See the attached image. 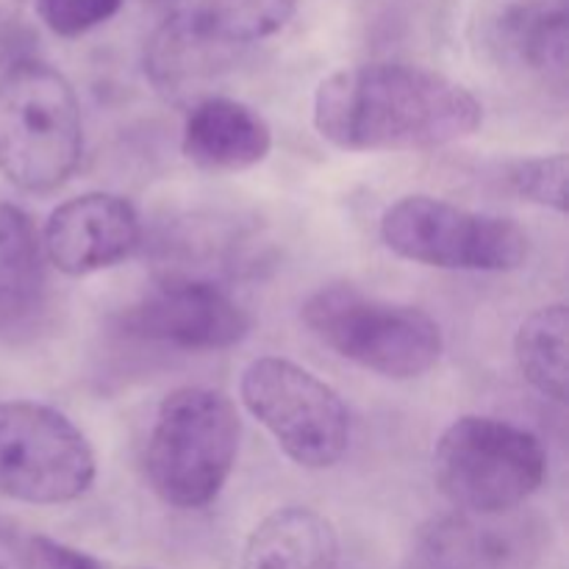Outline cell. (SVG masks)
Returning <instances> with one entry per match:
<instances>
[{"instance_id": "cell-1", "label": "cell", "mask_w": 569, "mask_h": 569, "mask_svg": "<svg viewBox=\"0 0 569 569\" xmlns=\"http://www.w3.org/2000/svg\"><path fill=\"white\" fill-rule=\"evenodd\" d=\"M483 126V106L445 72L400 61L345 67L315 92V128L350 153L431 150Z\"/></svg>"}, {"instance_id": "cell-2", "label": "cell", "mask_w": 569, "mask_h": 569, "mask_svg": "<svg viewBox=\"0 0 569 569\" xmlns=\"http://www.w3.org/2000/svg\"><path fill=\"white\" fill-rule=\"evenodd\" d=\"M83 156L76 89L56 67L22 56L0 70V172L31 194L64 187Z\"/></svg>"}, {"instance_id": "cell-3", "label": "cell", "mask_w": 569, "mask_h": 569, "mask_svg": "<svg viewBox=\"0 0 569 569\" xmlns=\"http://www.w3.org/2000/svg\"><path fill=\"white\" fill-rule=\"evenodd\" d=\"M237 406L209 387H181L161 400L144 470L167 506L198 511L220 498L239 453Z\"/></svg>"}, {"instance_id": "cell-4", "label": "cell", "mask_w": 569, "mask_h": 569, "mask_svg": "<svg viewBox=\"0 0 569 569\" xmlns=\"http://www.w3.org/2000/svg\"><path fill=\"white\" fill-rule=\"evenodd\" d=\"M300 317L345 361L392 381L426 376L442 359V328L428 311L345 283L309 295L300 306Z\"/></svg>"}, {"instance_id": "cell-5", "label": "cell", "mask_w": 569, "mask_h": 569, "mask_svg": "<svg viewBox=\"0 0 569 569\" xmlns=\"http://www.w3.org/2000/svg\"><path fill=\"white\" fill-rule=\"evenodd\" d=\"M548 476L539 437L515 422L467 415L433 448V481L456 511L500 515L522 509Z\"/></svg>"}, {"instance_id": "cell-6", "label": "cell", "mask_w": 569, "mask_h": 569, "mask_svg": "<svg viewBox=\"0 0 569 569\" xmlns=\"http://www.w3.org/2000/svg\"><path fill=\"white\" fill-rule=\"evenodd\" d=\"M395 256L437 270L511 272L531 253L528 233L509 217L481 214L431 194H406L381 217Z\"/></svg>"}, {"instance_id": "cell-7", "label": "cell", "mask_w": 569, "mask_h": 569, "mask_svg": "<svg viewBox=\"0 0 569 569\" xmlns=\"http://www.w3.org/2000/svg\"><path fill=\"white\" fill-rule=\"evenodd\" d=\"M239 398L298 467L331 470L348 453V406L337 389L306 367L281 356H261L244 367Z\"/></svg>"}, {"instance_id": "cell-8", "label": "cell", "mask_w": 569, "mask_h": 569, "mask_svg": "<svg viewBox=\"0 0 569 569\" xmlns=\"http://www.w3.org/2000/svg\"><path fill=\"white\" fill-rule=\"evenodd\" d=\"M98 459L81 428L33 400L0 403V495L17 503L61 506L83 498Z\"/></svg>"}, {"instance_id": "cell-9", "label": "cell", "mask_w": 569, "mask_h": 569, "mask_svg": "<svg viewBox=\"0 0 569 569\" xmlns=\"http://www.w3.org/2000/svg\"><path fill=\"white\" fill-rule=\"evenodd\" d=\"M120 331L181 350H228L244 342L250 317L226 287L192 278H159L120 315Z\"/></svg>"}, {"instance_id": "cell-10", "label": "cell", "mask_w": 569, "mask_h": 569, "mask_svg": "<svg viewBox=\"0 0 569 569\" xmlns=\"http://www.w3.org/2000/svg\"><path fill=\"white\" fill-rule=\"evenodd\" d=\"M476 42L483 59L509 78L565 89L569 0H483Z\"/></svg>"}, {"instance_id": "cell-11", "label": "cell", "mask_w": 569, "mask_h": 569, "mask_svg": "<svg viewBox=\"0 0 569 569\" xmlns=\"http://www.w3.org/2000/svg\"><path fill=\"white\" fill-rule=\"evenodd\" d=\"M550 548V526L528 509L476 515L456 511L422 528V569H539Z\"/></svg>"}, {"instance_id": "cell-12", "label": "cell", "mask_w": 569, "mask_h": 569, "mask_svg": "<svg viewBox=\"0 0 569 569\" xmlns=\"http://www.w3.org/2000/svg\"><path fill=\"white\" fill-rule=\"evenodd\" d=\"M44 259L72 278L109 270L144 244L142 220L131 200L111 192H87L56 206L44 222Z\"/></svg>"}, {"instance_id": "cell-13", "label": "cell", "mask_w": 569, "mask_h": 569, "mask_svg": "<svg viewBox=\"0 0 569 569\" xmlns=\"http://www.w3.org/2000/svg\"><path fill=\"white\" fill-rule=\"evenodd\" d=\"M261 242L237 217H189L156 239L159 278H192L222 287L261 259Z\"/></svg>"}, {"instance_id": "cell-14", "label": "cell", "mask_w": 569, "mask_h": 569, "mask_svg": "<svg viewBox=\"0 0 569 569\" xmlns=\"http://www.w3.org/2000/svg\"><path fill=\"white\" fill-rule=\"evenodd\" d=\"M183 156L209 172H242L261 164L272 150V128L253 106L209 94L189 106Z\"/></svg>"}, {"instance_id": "cell-15", "label": "cell", "mask_w": 569, "mask_h": 569, "mask_svg": "<svg viewBox=\"0 0 569 569\" xmlns=\"http://www.w3.org/2000/svg\"><path fill=\"white\" fill-rule=\"evenodd\" d=\"M242 569H339L337 528L309 506L276 509L250 531Z\"/></svg>"}, {"instance_id": "cell-16", "label": "cell", "mask_w": 569, "mask_h": 569, "mask_svg": "<svg viewBox=\"0 0 569 569\" xmlns=\"http://www.w3.org/2000/svg\"><path fill=\"white\" fill-rule=\"evenodd\" d=\"M48 292V259L31 217L0 203V333H14L39 315Z\"/></svg>"}, {"instance_id": "cell-17", "label": "cell", "mask_w": 569, "mask_h": 569, "mask_svg": "<svg viewBox=\"0 0 569 569\" xmlns=\"http://www.w3.org/2000/svg\"><path fill=\"white\" fill-rule=\"evenodd\" d=\"M161 14V22L228 48L281 31L298 11L300 0H144Z\"/></svg>"}, {"instance_id": "cell-18", "label": "cell", "mask_w": 569, "mask_h": 569, "mask_svg": "<svg viewBox=\"0 0 569 569\" xmlns=\"http://www.w3.org/2000/svg\"><path fill=\"white\" fill-rule=\"evenodd\" d=\"M237 53L239 48L161 22L144 48V76L161 98L194 106L206 98L203 89L237 61Z\"/></svg>"}, {"instance_id": "cell-19", "label": "cell", "mask_w": 569, "mask_h": 569, "mask_svg": "<svg viewBox=\"0 0 569 569\" xmlns=\"http://www.w3.org/2000/svg\"><path fill=\"white\" fill-rule=\"evenodd\" d=\"M567 306L550 303L531 311L515 337V359L522 378L556 403H567Z\"/></svg>"}, {"instance_id": "cell-20", "label": "cell", "mask_w": 569, "mask_h": 569, "mask_svg": "<svg viewBox=\"0 0 569 569\" xmlns=\"http://www.w3.org/2000/svg\"><path fill=\"white\" fill-rule=\"evenodd\" d=\"M567 153L531 156V159H517L506 167V183L511 187V192L520 194L528 203L545 206L559 214L567 211Z\"/></svg>"}, {"instance_id": "cell-21", "label": "cell", "mask_w": 569, "mask_h": 569, "mask_svg": "<svg viewBox=\"0 0 569 569\" xmlns=\"http://www.w3.org/2000/svg\"><path fill=\"white\" fill-rule=\"evenodd\" d=\"M122 0H37L44 26L59 37H81L120 11Z\"/></svg>"}, {"instance_id": "cell-22", "label": "cell", "mask_w": 569, "mask_h": 569, "mask_svg": "<svg viewBox=\"0 0 569 569\" xmlns=\"http://www.w3.org/2000/svg\"><path fill=\"white\" fill-rule=\"evenodd\" d=\"M26 542L31 569H103L89 553L50 537H26Z\"/></svg>"}, {"instance_id": "cell-23", "label": "cell", "mask_w": 569, "mask_h": 569, "mask_svg": "<svg viewBox=\"0 0 569 569\" xmlns=\"http://www.w3.org/2000/svg\"><path fill=\"white\" fill-rule=\"evenodd\" d=\"M0 569H31L26 537L0 531Z\"/></svg>"}, {"instance_id": "cell-24", "label": "cell", "mask_w": 569, "mask_h": 569, "mask_svg": "<svg viewBox=\"0 0 569 569\" xmlns=\"http://www.w3.org/2000/svg\"><path fill=\"white\" fill-rule=\"evenodd\" d=\"M22 6H26V0H0V31H6V28H11L17 22V17H20Z\"/></svg>"}]
</instances>
